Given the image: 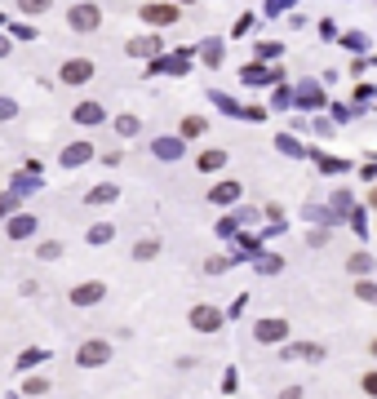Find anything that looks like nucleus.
I'll list each match as a JSON object with an SVG mask.
<instances>
[{"mask_svg":"<svg viewBox=\"0 0 377 399\" xmlns=\"http://www.w3.org/2000/svg\"><path fill=\"white\" fill-rule=\"evenodd\" d=\"M355 293L364 297V302H377V284H369V279H364V284H355Z\"/></svg>","mask_w":377,"mask_h":399,"instance_id":"dca6fc26","label":"nucleus"},{"mask_svg":"<svg viewBox=\"0 0 377 399\" xmlns=\"http://www.w3.org/2000/svg\"><path fill=\"white\" fill-rule=\"evenodd\" d=\"M142 18L156 27H169V23H178V9L173 5H142Z\"/></svg>","mask_w":377,"mask_h":399,"instance_id":"0eeeda50","label":"nucleus"},{"mask_svg":"<svg viewBox=\"0 0 377 399\" xmlns=\"http://www.w3.org/2000/svg\"><path fill=\"white\" fill-rule=\"evenodd\" d=\"M156 253H160V240H138V244H134V258H138V262H151Z\"/></svg>","mask_w":377,"mask_h":399,"instance_id":"1a4fd4ad","label":"nucleus"},{"mask_svg":"<svg viewBox=\"0 0 377 399\" xmlns=\"http://www.w3.org/2000/svg\"><path fill=\"white\" fill-rule=\"evenodd\" d=\"M280 399H302V391H298V386H289V391H284Z\"/></svg>","mask_w":377,"mask_h":399,"instance_id":"5701e85b","label":"nucleus"},{"mask_svg":"<svg viewBox=\"0 0 377 399\" xmlns=\"http://www.w3.org/2000/svg\"><path fill=\"white\" fill-rule=\"evenodd\" d=\"M49 5H54V0H18V9H23V13H45Z\"/></svg>","mask_w":377,"mask_h":399,"instance_id":"ddd939ff","label":"nucleus"},{"mask_svg":"<svg viewBox=\"0 0 377 399\" xmlns=\"http://www.w3.org/2000/svg\"><path fill=\"white\" fill-rule=\"evenodd\" d=\"M5 49H9V45H5V40H0V54H5Z\"/></svg>","mask_w":377,"mask_h":399,"instance_id":"b1692460","label":"nucleus"},{"mask_svg":"<svg viewBox=\"0 0 377 399\" xmlns=\"http://www.w3.org/2000/svg\"><path fill=\"white\" fill-rule=\"evenodd\" d=\"M107 359H111V346H107L103 337H89V342L76 351V364H80V369H103Z\"/></svg>","mask_w":377,"mask_h":399,"instance_id":"f257e3e1","label":"nucleus"},{"mask_svg":"<svg viewBox=\"0 0 377 399\" xmlns=\"http://www.w3.org/2000/svg\"><path fill=\"white\" fill-rule=\"evenodd\" d=\"M76 120L80 125H98V120H103V107H98V103H80L76 107Z\"/></svg>","mask_w":377,"mask_h":399,"instance_id":"6e6552de","label":"nucleus"},{"mask_svg":"<svg viewBox=\"0 0 377 399\" xmlns=\"http://www.w3.org/2000/svg\"><path fill=\"white\" fill-rule=\"evenodd\" d=\"M226 164V151H209V156H200V169L209 173V169H222Z\"/></svg>","mask_w":377,"mask_h":399,"instance_id":"9b49d317","label":"nucleus"},{"mask_svg":"<svg viewBox=\"0 0 377 399\" xmlns=\"http://www.w3.org/2000/svg\"><path fill=\"white\" fill-rule=\"evenodd\" d=\"M58 253H62V248H58V244H40V258H45V262H54Z\"/></svg>","mask_w":377,"mask_h":399,"instance_id":"412c9836","label":"nucleus"},{"mask_svg":"<svg viewBox=\"0 0 377 399\" xmlns=\"http://www.w3.org/2000/svg\"><path fill=\"white\" fill-rule=\"evenodd\" d=\"M31 231V218H13V236H27Z\"/></svg>","mask_w":377,"mask_h":399,"instance_id":"4be33fe9","label":"nucleus"},{"mask_svg":"<svg viewBox=\"0 0 377 399\" xmlns=\"http://www.w3.org/2000/svg\"><path fill=\"white\" fill-rule=\"evenodd\" d=\"M359 386H364V395L377 399V373H364V381H359Z\"/></svg>","mask_w":377,"mask_h":399,"instance_id":"a211bd4d","label":"nucleus"},{"mask_svg":"<svg viewBox=\"0 0 377 399\" xmlns=\"http://www.w3.org/2000/svg\"><path fill=\"white\" fill-rule=\"evenodd\" d=\"M178 151H182V146H178V142H160V156H165V160H173Z\"/></svg>","mask_w":377,"mask_h":399,"instance_id":"aec40b11","label":"nucleus"},{"mask_svg":"<svg viewBox=\"0 0 377 399\" xmlns=\"http://www.w3.org/2000/svg\"><path fill=\"white\" fill-rule=\"evenodd\" d=\"M129 54H134V58H142V54H156V40H151V36H146V40L138 36L134 45H129Z\"/></svg>","mask_w":377,"mask_h":399,"instance_id":"f8f14e48","label":"nucleus"},{"mask_svg":"<svg viewBox=\"0 0 377 399\" xmlns=\"http://www.w3.org/2000/svg\"><path fill=\"white\" fill-rule=\"evenodd\" d=\"M373 355H377V342H373Z\"/></svg>","mask_w":377,"mask_h":399,"instance_id":"393cba45","label":"nucleus"},{"mask_svg":"<svg viewBox=\"0 0 377 399\" xmlns=\"http://www.w3.org/2000/svg\"><path fill=\"white\" fill-rule=\"evenodd\" d=\"M98 18H103V13H98V5H76V9L67 13V23H71L76 31H93Z\"/></svg>","mask_w":377,"mask_h":399,"instance_id":"423d86ee","label":"nucleus"},{"mask_svg":"<svg viewBox=\"0 0 377 399\" xmlns=\"http://www.w3.org/2000/svg\"><path fill=\"white\" fill-rule=\"evenodd\" d=\"M182 133H187V138H195V133H204V120H195V115H191V120L182 125Z\"/></svg>","mask_w":377,"mask_h":399,"instance_id":"f3484780","label":"nucleus"},{"mask_svg":"<svg viewBox=\"0 0 377 399\" xmlns=\"http://www.w3.org/2000/svg\"><path fill=\"white\" fill-rule=\"evenodd\" d=\"M89 151H93V146L76 142V146H67V151H62V164H80V160H89Z\"/></svg>","mask_w":377,"mask_h":399,"instance_id":"9d476101","label":"nucleus"},{"mask_svg":"<svg viewBox=\"0 0 377 399\" xmlns=\"http://www.w3.org/2000/svg\"><path fill=\"white\" fill-rule=\"evenodd\" d=\"M187 324H191L195 332H218V328H222V311H218V306H191Z\"/></svg>","mask_w":377,"mask_h":399,"instance_id":"7ed1b4c3","label":"nucleus"},{"mask_svg":"<svg viewBox=\"0 0 377 399\" xmlns=\"http://www.w3.org/2000/svg\"><path fill=\"white\" fill-rule=\"evenodd\" d=\"M253 337H257V342H267V346H275V342H284V337H289V320H275V315H271V320H257V328H253Z\"/></svg>","mask_w":377,"mask_h":399,"instance_id":"20e7f679","label":"nucleus"},{"mask_svg":"<svg viewBox=\"0 0 377 399\" xmlns=\"http://www.w3.org/2000/svg\"><path fill=\"white\" fill-rule=\"evenodd\" d=\"M369 266H373V258H364V253H355V258H351V275H364Z\"/></svg>","mask_w":377,"mask_h":399,"instance_id":"4468645a","label":"nucleus"},{"mask_svg":"<svg viewBox=\"0 0 377 399\" xmlns=\"http://www.w3.org/2000/svg\"><path fill=\"white\" fill-rule=\"evenodd\" d=\"M45 391H49V381H40V377L27 381V395H45Z\"/></svg>","mask_w":377,"mask_h":399,"instance_id":"6ab92c4d","label":"nucleus"},{"mask_svg":"<svg viewBox=\"0 0 377 399\" xmlns=\"http://www.w3.org/2000/svg\"><path fill=\"white\" fill-rule=\"evenodd\" d=\"M240 195V182H222L218 187V200H236Z\"/></svg>","mask_w":377,"mask_h":399,"instance_id":"2eb2a0df","label":"nucleus"},{"mask_svg":"<svg viewBox=\"0 0 377 399\" xmlns=\"http://www.w3.org/2000/svg\"><path fill=\"white\" fill-rule=\"evenodd\" d=\"M67 297H71V306H98L107 297V284L103 279H85V284H76Z\"/></svg>","mask_w":377,"mask_h":399,"instance_id":"f03ea898","label":"nucleus"},{"mask_svg":"<svg viewBox=\"0 0 377 399\" xmlns=\"http://www.w3.org/2000/svg\"><path fill=\"white\" fill-rule=\"evenodd\" d=\"M93 80V62L89 58H67L62 62V85H85Z\"/></svg>","mask_w":377,"mask_h":399,"instance_id":"39448f33","label":"nucleus"}]
</instances>
